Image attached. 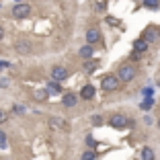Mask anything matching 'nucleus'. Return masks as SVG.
Instances as JSON below:
<instances>
[{
	"mask_svg": "<svg viewBox=\"0 0 160 160\" xmlns=\"http://www.w3.org/2000/svg\"><path fill=\"white\" fill-rule=\"evenodd\" d=\"M49 127H52V129H62V127H66V123L62 121L60 117H52L49 119Z\"/></svg>",
	"mask_w": 160,
	"mask_h": 160,
	"instance_id": "obj_13",
	"label": "nucleus"
},
{
	"mask_svg": "<svg viewBox=\"0 0 160 160\" xmlns=\"http://www.w3.org/2000/svg\"><path fill=\"white\" fill-rule=\"evenodd\" d=\"M154 39H156V31L154 29H148L146 31V41H154Z\"/></svg>",
	"mask_w": 160,
	"mask_h": 160,
	"instance_id": "obj_19",
	"label": "nucleus"
},
{
	"mask_svg": "<svg viewBox=\"0 0 160 160\" xmlns=\"http://www.w3.org/2000/svg\"><path fill=\"white\" fill-rule=\"evenodd\" d=\"M103 123V117L101 115H92V125H101Z\"/></svg>",
	"mask_w": 160,
	"mask_h": 160,
	"instance_id": "obj_21",
	"label": "nucleus"
},
{
	"mask_svg": "<svg viewBox=\"0 0 160 160\" xmlns=\"http://www.w3.org/2000/svg\"><path fill=\"white\" fill-rule=\"evenodd\" d=\"M101 86H103L105 90H115V88H119V78L113 76V74H109L101 80Z\"/></svg>",
	"mask_w": 160,
	"mask_h": 160,
	"instance_id": "obj_3",
	"label": "nucleus"
},
{
	"mask_svg": "<svg viewBox=\"0 0 160 160\" xmlns=\"http://www.w3.org/2000/svg\"><path fill=\"white\" fill-rule=\"evenodd\" d=\"M133 76H136V68L132 66V64H125V66L119 68V80H123V82H129V80H133Z\"/></svg>",
	"mask_w": 160,
	"mask_h": 160,
	"instance_id": "obj_2",
	"label": "nucleus"
},
{
	"mask_svg": "<svg viewBox=\"0 0 160 160\" xmlns=\"http://www.w3.org/2000/svg\"><path fill=\"white\" fill-rule=\"evenodd\" d=\"M45 90H47V94H49V97H58V94H62V86L58 84V82H53V80L45 86Z\"/></svg>",
	"mask_w": 160,
	"mask_h": 160,
	"instance_id": "obj_7",
	"label": "nucleus"
},
{
	"mask_svg": "<svg viewBox=\"0 0 160 160\" xmlns=\"http://www.w3.org/2000/svg\"><path fill=\"white\" fill-rule=\"evenodd\" d=\"M133 49H136L138 53L146 52V49H148V41H146V39H138V41L133 43Z\"/></svg>",
	"mask_w": 160,
	"mask_h": 160,
	"instance_id": "obj_11",
	"label": "nucleus"
},
{
	"mask_svg": "<svg viewBox=\"0 0 160 160\" xmlns=\"http://www.w3.org/2000/svg\"><path fill=\"white\" fill-rule=\"evenodd\" d=\"M158 127H160V119H158Z\"/></svg>",
	"mask_w": 160,
	"mask_h": 160,
	"instance_id": "obj_29",
	"label": "nucleus"
},
{
	"mask_svg": "<svg viewBox=\"0 0 160 160\" xmlns=\"http://www.w3.org/2000/svg\"><path fill=\"white\" fill-rule=\"evenodd\" d=\"M107 21H109V25H115V23H117V19H113V17H107Z\"/></svg>",
	"mask_w": 160,
	"mask_h": 160,
	"instance_id": "obj_26",
	"label": "nucleus"
},
{
	"mask_svg": "<svg viewBox=\"0 0 160 160\" xmlns=\"http://www.w3.org/2000/svg\"><path fill=\"white\" fill-rule=\"evenodd\" d=\"M109 123H111V127H115V129H125V127L129 125L125 115H113V117L109 119Z\"/></svg>",
	"mask_w": 160,
	"mask_h": 160,
	"instance_id": "obj_4",
	"label": "nucleus"
},
{
	"mask_svg": "<svg viewBox=\"0 0 160 160\" xmlns=\"http://www.w3.org/2000/svg\"><path fill=\"white\" fill-rule=\"evenodd\" d=\"M4 121H6V113L0 109V123H4Z\"/></svg>",
	"mask_w": 160,
	"mask_h": 160,
	"instance_id": "obj_25",
	"label": "nucleus"
},
{
	"mask_svg": "<svg viewBox=\"0 0 160 160\" xmlns=\"http://www.w3.org/2000/svg\"><path fill=\"white\" fill-rule=\"evenodd\" d=\"M158 80H160V78H158Z\"/></svg>",
	"mask_w": 160,
	"mask_h": 160,
	"instance_id": "obj_31",
	"label": "nucleus"
},
{
	"mask_svg": "<svg viewBox=\"0 0 160 160\" xmlns=\"http://www.w3.org/2000/svg\"><path fill=\"white\" fill-rule=\"evenodd\" d=\"M4 66H8V64L6 62H0V68H4Z\"/></svg>",
	"mask_w": 160,
	"mask_h": 160,
	"instance_id": "obj_28",
	"label": "nucleus"
},
{
	"mask_svg": "<svg viewBox=\"0 0 160 160\" xmlns=\"http://www.w3.org/2000/svg\"><path fill=\"white\" fill-rule=\"evenodd\" d=\"M8 84H10V80H8V78H0V86H4V88H6Z\"/></svg>",
	"mask_w": 160,
	"mask_h": 160,
	"instance_id": "obj_23",
	"label": "nucleus"
},
{
	"mask_svg": "<svg viewBox=\"0 0 160 160\" xmlns=\"http://www.w3.org/2000/svg\"><path fill=\"white\" fill-rule=\"evenodd\" d=\"M80 97L84 101H90L94 97V86L92 84H86V86H82V90H80Z\"/></svg>",
	"mask_w": 160,
	"mask_h": 160,
	"instance_id": "obj_8",
	"label": "nucleus"
},
{
	"mask_svg": "<svg viewBox=\"0 0 160 160\" xmlns=\"http://www.w3.org/2000/svg\"><path fill=\"white\" fill-rule=\"evenodd\" d=\"M97 68H99V62H94V60H88L84 64V72H94Z\"/></svg>",
	"mask_w": 160,
	"mask_h": 160,
	"instance_id": "obj_15",
	"label": "nucleus"
},
{
	"mask_svg": "<svg viewBox=\"0 0 160 160\" xmlns=\"http://www.w3.org/2000/svg\"><path fill=\"white\" fill-rule=\"evenodd\" d=\"M142 160H154V150L152 148H144L142 150Z\"/></svg>",
	"mask_w": 160,
	"mask_h": 160,
	"instance_id": "obj_14",
	"label": "nucleus"
},
{
	"mask_svg": "<svg viewBox=\"0 0 160 160\" xmlns=\"http://www.w3.org/2000/svg\"><path fill=\"white\" fill-rule=\"evenodd\" d=\"M86 144H88V146H97V142H94V138H86Z\"/></svg>",
	"mask_w": 160,
	"mask_h": 160,
	"instance_id": "obj_24",
	"label": "nucleus"
},
{
	"mask_svg": "<svg viewBox=\"0 0 160 160\" xmlns=\"http://www.w3.org/2000/svg\"><path fill=\"white\" fill-rule=\"evenodd\" d=\"M17 2H21V0H17Z\"/></svg>",
	"mask_w": 160,
	"mask_h": 160,
	"instance_id": "obj_30",
	"label": "nucleus"
},
{
	"mask_svg": "<svg viewBox=\"0 0 160 160\" xmlns=\"http://www.w3.org/2000/svg\"><path fill=\"white\" fill-rule=\"evenodd\" d=\"M0 39H4V29L0 27Z\"/></svg>",
	"mask_w": 160,
	"mask_h": 160,
	"instance_id": "obj_27",
	"label": "nucleus"
},
{
	"mask_svg": "<svg viewBox=\"0 0 160 160\" xmlns=\"http://www.w3.org/2000/svg\"><path fill=\"white\" fill-rule=\"evenodd\" d=\"M31 49H33V47H31V43H29V41H19V43H17V52L23 53V56H29Z\"/></svg>",
	"mask_w": 160,
	"mask_h": 160,
	"instance_id": "obj_9",
	"label": "nucleus"
},
{
	"mask_svg": "<svg viewBox=\"0 0 160 160\" xmlns=\"http://www.w3.org/2000/svg\"><path fill=\"white\" fill-rule=\"evenodd\" d=\"M94 156H97V154H94L92 150H88V152H84V154H82V160H94Z\"/></svg>",
	"mask_w": 160,
	"mask_h": 160,
	"instance_id": "obj_20",
	"label": "nucleus"
},
{
	"mask_svg": "<svg viewBox=\"0 0 160 160\" xmlns=\"http://www.w3.org/2000/svg\"><path fill=\"white\" fill-rule=\"evenodd\" d=\"M86 41H88V45H92V43H99L101 41V31L97 27H90L88 31H86Z\"/></svg>",
	"mask_w": 160,
	"mask_h": 160,
	"instance_id": "obj_6",
	"label": "nucleus"
},
{
	"mask_svg": "<svg viewBox=\"0 0 160 160\" xmlns=\"http://www.w3.org/2000/svg\"><path fill=\"white\" fill-rule=\"evenodd\" d=\"M35 97H37L39 101H45L49 94H47V90H45V88H43V90H37V92H35Z\"/></svg>",
	"mask_w": 160,
	"mask_h": 160,
	"instance_id": "obj_18",
	"label": "nucleus"
},
{
	"mask_svg": "<svg viewBox=\"0 0 160 160\" xmlns=\"http://www.w3.org/2000/svg\"><path fill=\"white\" fill-rule=\"evenodd\" d=\"M29 14H31V4H25V2L14 4V8H12V17L14 19H27Z\"/></svg>",
	"mask_w": 160,
	"mask_h": 160,
	"instance_id": "obj_1",
	"label": "nucleus"
},
{
	"mask_svg": "<svg viewBox=\"0 0 160 160\" xmlns=\"http://www.w3.org/2000/svg\"><path fill=\"white\" fill-rule=\"evenodd\" d=\"M152 105H154V99H152V97H146L140 107H142V111H148V109H152Z\"/></svg>",
	"mask_w": 160,
	"mask_h": 160,
	"instance_id": "obj_16",
	"label": "nucleus"
},
{
	"mask_svg": "<svg viewBox=\"0 0 160 160\" xmlns=\"http://www.w3.org/2000/svg\"><path fill=\"white\" fill-rule=\"evenodd\" d=\"M76 101H78V97H76L74 92H66V94H64V99H62V103L66 105V107H74Z\"/></svg>",
	"mask_w": 160,
	"mask_h": 160,
	"instance_id": "obj_10",
	"label": "nucleus"
},
{
	"mask_svg": "<svg viewBox=\"0 0 160 160\" xmlns=\"http://www.w3.org/2000/svg\"><path fill=\"white\" fill-rule=\"evenodd\" d=\"M0 146H2V148L6 146V136H4L2 132H0Z\"/></svg>",
	"mask_w": 160,
	"mask_h": 160,
	"instance_id": "obj_22",
	"label": "nucleus"
},
{
	"mask_svg": "<svg viewBox=\"0 0 160 160\" xmlns=\"http://www.w3.org/2000/svg\"><path fill=\"white\" fill-rule=\"evenodd\" d=\"M80 56H82V58H84V60H88V58H92V45H82V47H80Z\"/></svg>",
	"mask_w": 160,
	"mask_h": 160,
	"instance_id": "obj_12",
	"label": "nucleus"
},
{
	"mask_svg": "<svg viewBox=\"0 0 160 160\" xmlns=\"http://www.w3.org/2000/svg\"><path fill=\"white\" fill-rule=\"evenodd\" d=\"M158 4H160V0H144V6H146V8H152V10L158 8Z\"/></svg>",
	"mask_w": 160,
	"mask_h": 160,
	"instance_id": "obj_17",
	"label": "nucleus"
},
{
	"mask_svg": "<svg viewBox=\"0 0 160 160\" xmlns=\"http://www.w3.org/2000/svg\"><path fill=\"white\" fill-rule=\"evenodd\" d=\"M68 74H70V72H68L64 66H56V68H52V80H53V82H62V80H66V78H68Z\"/></svg>",
	"mask_w": 160,
	"mask_h": 160,
	"instance_id": "obj_5",
	"label": "nucleus"
}]
</instances>
